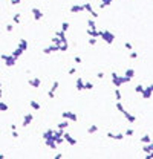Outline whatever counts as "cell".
Wrapping results in <instances>:
<instances>
[{
    "mask_svg": "<svg viewBox=\"0 0 153 159\" xmlns=\"http://www.w3.org/2000/svg\"><path fill=\"white\" fill-rule=\"evenodd\" d=\"M48 96H49L51 99H54V98H55V92H52V90H49V92H48Z\"/></svg>",
    "mask_w": 153,
    "mask_h": 159,
    "instance_id": "e575fe53",
    "label": "cell"
},
{
    "mask_svg": "<svg viewBox=\"0 0 153 159\" xmlns=\"http://www.w3.org/2000/svg\"><path fill=\"white\" fill-rule=\"evenodd\" d=\"M122 138H124L122 133H118V135H113V136H112V139H116V141H121Z\"/></svg>",
    "mask_w": 153,
    "mask_h": 159,
    "instance_id": "d4e9b609",
    "label": "cell"
},
{
    "mask_svg": "<svg viewBox=\"0 0 153 159\" xmlns=\"http://www.w3.org/2000/svg\"><path fill=\"white\" fill-rule=\"evenodd\" d=\"M63 138H64V139H66L71 145H75V144H77V139H75V138H72V136H71L69 133H63Z\"/></svg>",
    "mask_w": 153,
    "mask_h": 159,
    "instance_id": "8992f818",
    "label": "cell"
},
{
    "mask_svg": "<svg viewBox=\"0 0 153 159\" xmlns=\"http://www.w3.org/2000/svg\"><path fill=\"white\" fill-rule=\"evenodd\" d=\"M21 2V0H11V3H12V5H19Z\"/></svg>",
    "mask_w": 153,
    "mask_h": 159,
    "instance_id": "7bdbcfd3",
    "label": "cell"
},
{
    "mask_svg": "<svg viewBox=\"0 0 153 159\" xmlns=\"http://www.w3.org/2000/svg\"><path fill=\"white\" fill-rule=\"evenodd\" d=\"M19 48H20L21 50H23V52L26 50V48H28V41H26L25 38H21V40H20V43H19Z\"/></svg>",
    "mask_w": 153,
    "mask_h": 159,
    "instance_id": "7c38bea8",
    "label": "cell"
},
{
    "mask_svg": "<svg viewBox=\"0 0 153 159\" xmlns=\"http://www.w3.org/2000/svg\"><path fill=\"white\" fill-rule=\"evenodd\" d=\"M83 9L84 11H89V12H90V11H92V5H90V3H83Z\"/></svg>",
    "mask_w": 153,
    "mask_h": 159,
    "instance_id": "7402d4cb",
    "label": "cell"
},
{
    "mask_svg": "<svg viewBox=\"0 0 153 159\" xmlns=\"http://www.w3.org/2000/svg\"><path fill=\"white\" fill-rule=\"evenodd\" d=\"M97 130H98V127H97V126H90V127H89V133H95Z\"/></svg>",
    "mask_w": 153,
    "mask_h": 159,
    "instance_id": "f546056e",
    "label": "cell"
},
{
    "mask_svg": "<svg viewBox=\"0 0 153 159\" xmlns=\"http://www.w3.org/2000/svg\"><path fill=\"white\" fill-rule=\"evenodd\" d=\"M77 89H78V90H83V89H84V81H83V78H78V80H77Z\"/></svg>",
    "mask_w": 153,
    "mask_h": 159,
    "instance_id": "2e32d148",
    "label": "cell"
},
{
    "mask_svg": "<svg viewBox=\"0 0 153 159\" xmlns=\"http://www.w3.org/2000/svg\"><path fill=\"white\" fill-rule=\"evenodd\" d=\"M135 90H136V92H139V93H143L144 86H136V87H135Z\"/></svg>",
    "mask_w": 153,
    "mask_h": 159,
    "instance_id": "d590c367",
    "label": "cell"
},
{
    "mask_svg": "<svg viewBox=\"0 0 153 159\" xmlns=\"http://www.w3.org/2000/svg\"><path fill=\"white\" fill-rule=\"evenodd\" d=\"M147 155H152V150H153V145H152V142H149V144H145L144 145V149H143Z\"/></svg>",
    "mask_w": 153,
    "mask_h": 159,
    "instance_id": "5bb4252c",
    "label": "cell"
},
{
    "mask_svg": "<svg viewBox=\"0 0 153 159\" xmlns=\"http://www.w3.org/2000/svg\"><path fill=\"white\" fill-rule=\"evenodd\" d=\"M67 127H69V122H66V121H64V122H60V124H58V129H61V130H66Z\"/></svg>",
    "mask_w": 153,
    "mask_h": 159,
    "instance_id": "603a6c76",
    "label": "cell"
},
{
    "mask_svg": "<svg viewBox=\"0 0 153 159\" xmlns=\"http://www.w3.org/2000/svg\"><path fill=\"white\" fill-rule=\"evenodd\" d=\"M21 54H23V50H21L20 48H17V49H15V50H14V52L11 54V55H12V57H15V58H19V57H20Z\"/></svg>",
    "mask_w": 153,
    "mask_h": 159,
    "instance_id": "ac0fdd59",
    "label": "cell"
},
{
    "mask_svg": "<svg viewBox=\"0 0 153 159\" xmlns=\"http://www.w3.org/2000/svg\"><path fill=\"white\" fill-rule=\"evenodd\" d=\"M63 118L64 119H71V121H77V115L73 112H63Z\"/></svg>",
    "mask_w": 153,
    "mask_h": 159,
    "instance_id": "277c9868",
    "label": "cell"
},
{
    "mask_svg": "<svg viewBox=\"0 0 153 159\" xmlns=\"http://www.w3.org/2000/svg\"><path fill=\"white\" fill-rule=\"evenodd\" d=\"M52 136H54V130H48V132L43 135V138H44V139H48V138H52Z\"/></svg>",
    "mask_w": 153,
    "mask_h": 159,
    "instance_id": "44dd1931",
    "label": "cell"
},
{
    "mask_svg": "<svg viewBox=\"0 0 153 159\" xmlns=\"http://www.w3.org/2000/svg\"><path fill=\"white\" fill-rule=\"evenodd\" d=\"M100 37L103 38L106 43H109V44H112L113 40H115V35H113L112 32H109V31H100Z\"/></svg>",
    "mask_w": 153,
    "mask_h": 159,
    "instance_id": "6da1fadb",
    "label": "cell"
},
{
    "mask_svg": "<svg viewBox=\"0 0 153 159\" xmlns=\"http://www.w3.org/2000/svg\"><path fill=\"white\" fill-rule=\"evenodd\" d=\"M87 25H89V29H97V26H95V20H93V19H89V20H87Z\"/></svg>",
    "mask_w": 153,
    "mask_h": 159,
    "instance_id": "d6986e66",
    "label": "cell"
},
{
    "mask_svg": "<svg viewBox=\"0 0 153 159\" xmlns=\"http://www.w3.org/2000/svg\"><path fill=\"white\" fill-rule=\"evenodd\" d=\"M32 14H34V20H35V21H38L43 17V12L38 8H32Z\"/></svg>",
    "mask_w": 153,
    "mask_h": 159,
    "instance_id": "3957f363",
    "label": "cell"
},
{
    "mask_svg": "<svg viewBox=\"0 0 153 159\" xmlns=\"http://www.w3.org/2000/svg\"><path fill=\"white\" fill-rule=\"evenodd\" d=\"M116 109H118V110H120L121 113H122L124 110H126V109H124V107H122V104H121V103H118V104H116Z\"/></svg>",
    "mask_w": 153,
    "mask_h": 159,
    "instance_id": "836d02e7",
    "label": "cell"
},
{
    "mask_svg": "<svg viewBox=\"0 0 153 159\" xmlns=\"http://www.w3.org/2000/svg\"><path fill=\"white\" fill-rule=\"evenodd\" d=\"M12 29H14V26H12V25H6V31H8V32H11Z\"/></svg>",
    "mask_w": 153,
    "mask_h": 159,
    "instance_id": "ab89813d",
    "label": "cell"
},
{
    "mask_svg": "<svg viewBox=\"0 0 153 159\" xmlns=\"http://www.w3.org/2000/svg\"><path fill=\"white\" fill-rule=\"evenodd\" d=\"M2 60L5 61V64H6V66H14L15 64V61H17V58H15V57H12V55H2Z\"/></svg>",
    "mask_w": 153,
    "mask_h": 159,
    "instance_id": "7a4b0ae2",
    "label": "cell"
},
{
    "mask_svg": "<svg viewBox=\"0 0 153 159\" xmlns=\"http://www.w3.org/2000/svg\"><path fill=\"white\" fill-rule=\"evenodd\" d=\"M14 21H15V23H20V14H15L14 15Z\"/></svg>",
    "mask_w": 153,
    "mask_h": 159,
    "instance_id": "8d00e7d4",
    "label": "cell"
},
{
    "mask_svg": "<svg viewBox=\"0 0 153 159\" xmlns=\"http://www.w3.org/2000/svg\"><path fill=\"white\" fill-rule=\"evenodd\" d=\"M130 58H138V52H132V54H130Z\"/></svg>",
    "mask_w": 153,
    "mask_h": 159,
    "instance_id": "74e56055",
    "label": "cell"
},
{
    "mask_svg": "<svg viewBox=\"0 0 153 159\" xmlns=\"http://www.w3.org/2000/svg\"><path fill=\"white\" fill-rule=\"evenodd\" d=\"M58 86H60V84H58V81H55V83L52 84V89H51V90H52V92H55V90L58 89Z\"/></svg>",
    "mask_w": 153,
    "mask_h": 159,
    "instance_id": "d6a6232c",
    "label": "cell"
},
{
    "mask_svg": "<svg viewBox=\"0 0 153 159\" xmlns=\"http://www.w3.org/2000/svg\"><path fill=\"white\" fill-rule=\"evenodd\" d=\"M0 110H2V112H6L8 110V106L5 104V103H2V101H0Z\"/></svg>",
    "mask_w": 153,
    "mask_h": 159,
    "instance_id": "4316f807",
    "label": "cell"
},
{
    "mask_svg": "<svg viewBox=\"0 0 153 159\" xmlns=\"http://www.w3.org/2000/svg\"><path fill=\"white\" fill-rule=\"evenodd\" d=\"M75 63H81V58H80V57H75Z\"/></svg>",
    "mask_w": 153,
    "mask_h": 159,
    "instance_id": "ee69618b",
    "label": "cell"
},
{
    "mask_svg": "<svg viewBox=\"0 0 153 159\" xmlns=\"http://www.w3.org/2000/svg\"><path fill=\"white\" fill-rule=\"evenodd\" d=\"M143 96H144V99H149V98H150V96H152V86L144 87V90H143Z\"/></svg>",
    "mask_w": 153,
    "mask_h": 159,
    "instance_id": "52a82bcc",
    "label": "cell"
},
{
    "mask_svg": "<svg viewBox=\"0 0 153 159\" xmlns=\"http://www.w3.org/2000/svg\"><path fill=\"white\" fill-rule=\"evenodd\" d=\"M97 77L101 80V78H104V73H103V72H98V73H97Z\"/></svg>",
    "mask_w": 153,
    "mask_h": 159,
    "instance_id": "b9f144b4",
    "label": "cell"
},
{
    "mask_svg": "<svg viewBox=\"0 0 153 159\" xmlns=\"http://www.w3.org/2000/svg\"><path fill=\"white\" fill-rule=\"evenodd\" d=\"M87 34H89L90 37H93V38L100 37V31H97V29H87Z\"/></svg>",
    "mask_w": 153,
    "mask_h": 159,
    "instance_id": "4fadbf2b",
    "label": "cell"
},
{
    "mask_svg": "<svg viewBox=\"0 0 153 159\" xmlns=\"http://www.w3.org/2000/svg\"><path fill=\"white\" fill-rule=\"evenodd\" d=\"M83 5H73V6H71V12L72 14H78V12H83Z\"/></svg>",
    "mask_w": 153,
    "mask_h": 159,
    "instance_id": "5b68a950",
    "label": "cell"
},
{
    "mask_svg": "<svg viewBox=\"0 0 153 159\" xmlns=\"http://www.w3.org/2000/svg\"><path fill=\"white\" fill-rule=\"evenodd\" d=\"M84 89H87V90H90V89H93V84L92 83H84Z\"/></svg>",
    "mask_w": 153,
    "mask_h": 159,
    "instance_id": "83f0119b",
    "label": "cell"
},
{
    "mask_svg": "<svg viewBox=\"0 0 153 159\" xmlns=\"http://www.w3.org/2000/svg\"><path fill=\"white\" fill-rule=\"evenodd\" d=\"M89 44H90V46H95V44H97V38H89Z\"/></svg>",
    "mask_w": 153,
    "mask_h": 159,
    "instance_id": "4dcf8cb0",
    "label": "cell"
},
{
    "mask_svg": "<svg viewBox=\"0 0 153 159\" xmlns=\"http://www.w3.org/2000/svg\"><path fill=\"white\" fill-rule=\"evenodd\" d=\"M55 50H58V46H57V44H52V46L46 48L43 52H44V54H51V52H55Z\"/></svg>",
    "mask_w": 153,
    "mask_h": 159,
    "instance_id": "8fae6325",
    "label": "cell"
},
{
    "mask_svg": "<svg viewBox=\"0 0 153 159\" xmlns=\"http://www.w3.org/2000/svg\"><path fill=\"white\" fill-rule=\"evenodd\" d=\"M90 15H92L93 19H97V17H98V12H95V11H90Z\"/></svg>",
    "mask_w": 153,
    "mask_h": 159,
    "instance_id": "60d3db41",
    "label": "cell"
},
{
    "mask_svg": "<svg viewBox=\"0 0 153 159\" xmlns=\"http://www.w3.org/2000/svg\"><path fill=\"white\" fill-rule=\"evenodd\" d=\"M52 43H54V44H57V46H58V44L61 43V40H60L58 37H55V38H52Z\"/></svg>",
    "mask_w": 153,
    "mask_h": 159,
    "instance_id": "1f68e13d",
    "label": "cell"
},
{
    "mask_svg": "<svg viewBox=\"0 0 153 159\" xmlns=\"http://www.w3.org/2000/svg\"><path fill=\"white\" fill-rule=\"evenodd\" d=\"M31 84L32 87H40V84H41V81H40V78H34V80H29V81H28Z\"/></svg>",
    "mask_w": 153,
    "mask_h": 159,
    "instance_id": "9c48e42d",
    "label": "cell"
},
{
    "mask_svg": "<svg viewBox=\"0 0 153 159\" xmlns=\"http://www.w3.org/2000/svg\"><path fill=\"white\" fill-rule=\"evenodd\" d=\"M67 29H69V23H67V21H63V23H61V31L66 32Z\"/></svg>",
    "mask_w": 153,
    "mask_h": 159,
    "instance_id": "cb8c5ba5",
    "label": "cell"
},
{
    "mask_svg": "<svg viewBox=\"0 0 153 159\" xmlns=\"http://www.w3.org/2000/svg\"><path fill=\"white\" fill-rule=\"evenodd\" d=\"M126 135H127V136H132V135H133V130H132V129L126 130Z\"/></svg>",
    "mask_w": 153,
    "mask_h": 159,
    "instance_id": "f35d334b",
    "label": "cell"
},
{
    "mask_svg": "<svg viewBox=\"0 0 153 159\" xmlns=\"http://www.w3.org/2000/svg\"><path fill=\"white\" fill-rule=\"evenodd\" d=\"M115 98H116L118 101H120V99H121V92H120V89H118V87L115 89Z\"/></svg>",
    "mask_w": 153,
    "mask_h": 159,
    "instance_id": "484cf974",
    "label": "cell"
},
{
    "mask_svg": "<svg viewBox=\"0 0 153 159\" xmlns=\"http://www.w3.org/2000/svg\"><path fill=\"white\" fill-rule=\"evenodd\" d=\"M101 3H103L104 6H109V5H112V3H113V0H101Z\"/></svg>",
    "mask_w": 153,
    "mask_h": 159,
    "instance_id": "f1b7e54d",
    "label": "cell"
},
{
    "mask_svg": "<svg viewBox=\"0 0 153 159\" xmlns=\"http://www.w3.org/2000/svg\"><path fill=\"white\" fill-rule=\"evenodd\" d=\"M141 142H144V144H149V142H152V136H149V135H144L143 138H141Z\"/></svg>",
    "mask_w": 153,
    "mask_h": 159,
    "instance_id": "e0dca14e",
    "label": "cell"
},
{
    "mask_svg": "<svg viewBox=\"0 0 153 159\" xmlns=\"http://www.w3.org/2000/svg\"><path fill=\"white\" fill-rule=\"evenodd\" d=\"M31 122H32V113H28V115L23 118V126L26 127V126H29Z\"/></svg>",
    "mask_w": 153,
    "mask_h": 159,
    "instance_id": "ba28073f",
    "label": "cell"
},
{
    "mask_svg": "<svg viewBox=\"0 0 153 159\" xmlns=\"http://www.w3.org/2000/svg\"><path fill=\"white\" fill-rule=\"evenodd\" d=\"M122 115H124V116H126V118L129 119V122H135V121H136V118H135L133 115H130V113H129L127 110H124V112H122Z\"/></svg>",
    "mask_w": 153,
    "mask_h": 159,
    "instance_id": "30bf717a",
    "label": "cell"
},
{
    "mask_svg": "<svg viewBox=\"0 0 153 159\" xmlns=\"http://www.w3.org/2000/svg\"><path fill=\"white\" fill-rule=\"evenodd\" d=\"M0 98H2V84H0Z\"/></svg>",
    "mask_w": 153,
    "mask_h": 159,
    "instance_id": "f6af8a7d",
    "label": "cell"
},
{
    "mask_svg": "<svg viewBox=\"0 0 153 159\" xmlns=\"http://www.w3.org/2000/svg\"><path fill=\"white\" fill-rule=\"evenodd\" d=\"M29 106L32 107L34 110H40V104H38L37 101H34V99H31V101H29Z\"/></svg>",
    "mask_w": 153,
    "mask_h": 159,
    "instance_id": "9a60e30c",
    "label": "cell"
},
{
    "mask_svg": "<svg viewBox=\"0 0 153 159\" xmlns=\"http://www.w3.org/2000/svg\"><path fill=\"white\" fill-rule=\"evenodd\" d=\"M133 75H135V70H133V69H127V70H126V77H127V78L132 80Z\"/></svg>",
    "mask_w": 153,
    "mask_h": 159,
    "instance_id": "ffe728a7",
    "label": "cell"
}]
</instances>
